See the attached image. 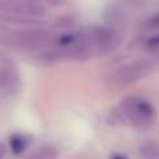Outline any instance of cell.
Listing matches in <instances>:
<instances>
[{"label": "cell", "instance_id": "obj_1", "mask_svg": "<svg viewBox=\"0 0 159 159\" xmlns=\"http://www.w3.org/2000/svg\"><path fill=\"white\" fill-rule=\"evenodd\" d=\"M124 119L134 124L138 129H147L155 120V107L151 105V102L140 96H129L123 99L121 105L119 107Z\"/></svg>", "mask_w": 159, "mask_h": 159}, {"label": "cell", "instance_id": "obj_2", "mask_svg": "<svg viewBox=\"0 0 159 159\" xmlns=\"http://www.w3.org/2000/svg\"><path fill=\"white\" fill-rule=\"evenodd\" d=\"M158 67H159V53H155V55L149 56V57L138 59L135 61L121 66L120 69H117L115 71V74L112 75V80L116 84L129 85L147 77Z\"/></svg>", "mask_w": 159, "mask_h": 159}, {"label": "cell", "instance_id": "obj_3", "mask_svg": "<svg viewBox=\"0 0 159 159\" xmlns=\"http://www.w3.org/2000/svg\"><path fill=\"white\" fill-rule=\"evenodd\" d=\"M55 36L45 28H30L17 32H11L8 45L21 48L24 50H41L55 43Z\"/></svg>", "mask_w": 159, "mask_h": 159}, {"label": "cell", "instance_id": "obj_4", "mask_svg": "<svg viewBox=\"0 0 159 159\" xmlns=\"http://www.w3.org/2000/svg\"><path fill=\"white\" fill-rule=\"evenodd\" d=\"M87 38L91 48L96 49L98 53H110L120 46L123 36L116 28L112 27H101L93 28L89 32H87Z\"/></svg>", "mask_w": 159, "mask_h": 159}, {"label": "cell", "instance_id": "obj_5", "mask_svg": "<svg viewBox=\"0 0 159 159\" xmlns=\"http://www.w3.org/2000/svg\"><path fill=\"white\" fill-rule=\"evenodd\" d=\"M0 13L16 17H38L45 13L41 2L28 0H0Z\"/></svg>", "mask_w": 159, "mask_h": 159}, {"label": "cell", "instance_id": "obj_6", "mask_svg": "<svg viewBox=\"0 0 159 159\" xmlns=\"http://www.w3.org/2000/svg\"><path fill=\"white\" fill-rule=\"evenodd\" d=\"M18 84V77L14 70L13 64L7 60L0 57V89L14 91Z\"/></svg>", "mask_w": 159, "mask_h": 159}, {"label": "cell", "instance_id": "obj_7", "mask_svg": "<svg viewBox=\"0 0 159 159\" xmlns=\"http://www.w3.org/2000/svg\"><path fill=\"white\" fill-rule=\"evenodd\" d=\"M138 152L143 159H159V144L157 141H145L140 145Z\"/></svg>", "mask_w": 159, "mask_h": 159}, {"label": "cell", "instance_id": "obj_8", "mask_svg": "<svg viewBox=\"0 0 159 159\" xmlns=\"http://www.w3.org/2000/svg\"><path fill=\"white\" fill-rule=\"evenodd\" d=\"M28 144H30V138H28L27 135L14 134L10 137V148H11V151L17 155L24 152L25 149H27Z\"/></svg>", "mask_w": 159, "mask_h": 159}, {"label": "cell", "instance_id": "obj_9", "mask_svg": "<svg viewBox=\"0 0 159 159\" xmlns=\"http://www.w3.org/2000/svg\"><path fill=\"white\" fill-rule=\"evenodd\" d=\"M59 152L52 145H42L36 151L32 152L30 159H57Z\"/></svg>", "mask_w": 159, "mask_h": 159}, {"label": "cell", "instance_id": "obj_10", "mask_svg": "<svg viewBox=\"0 0 159 159\" xmlns=\"http://www.w3.org/2000/svg\"><path fill=\"white\" fill-rule=\"evenodd\" d=\"M147 24H148V27L152 28V30H159V11L155 14V16H152L151 18L148 20Z\"/></svg>", "mask_w": 159, "mask_h": 159}, {"label": "cell", "instance_id": "obj_11", "mask_svg": "<svg viewBox=\"0 0 159 159\" xmlns=\"http://www.w3.org/2000/svg\"><path fill=\"white\" fill-rule=\"evenodd\" d=\"M145 45H148V46L152 48V49H157V48H159V35L151 36V38L145 42Z\"/></svg>", "mask_w": 159, "mask_h": 159}, {"label": "cell", "instance_id": "obj_12", "mask_svg": "<svg viewBox=\"0 0 159 159\" xmlns=\"http://www.w3.org/2000/svg\"><path fill=\"white\" fill-rule=\"evenodd\" d=\"M6 155H7V148L3 143H0V159H4Z\"/></svg>", "mask_w": 159, "mask_h": 159}, {"label": "cell", "instance_id": "obj_13", "mask_svg": "<svg viewBox=\"0 0 159 159\" xmlns=\"http://www.w3.org/2000/svg\"><path fill=\"white\" fill-rule=\"evenodd\" d=\"M110 159H129L124 154H120V152H115V154L110 155Z\"/></svg>", "mask_w": 159, "mask_h": 159}]
</instances>
